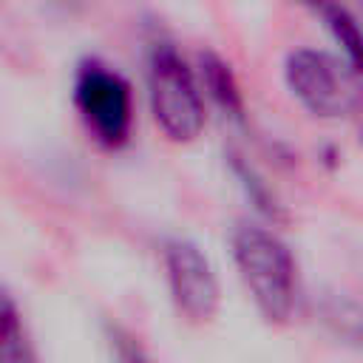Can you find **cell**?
<instances>
[{"label": "cell", "instance_id": "obj_5", "mask_svg": "<svg viewBox=\"0 0 363 363\" xmlns=\"http://www.w3.org/2000/svg\"><path fill=\"white\" fill-rule=\"evenodd\" d=\"M164 275L173 306L190 323H207L218 309V278L204 250L187 238L164 244Z\"/></svg>", "mask_w": 363, "mask_h": 363}, {"label": "cell", "instance_id": "obj_7", "mask_svg": "<svg viewBox=\"0 0 363 363\" xmlns=\"http://www.w3.org/2000/svg\"><path fill=\"white\" fill-rule=\"evenodd\" d=\"M0 363H34V352L14 298L0 286Z\"/></svg>", "mask_w": 363, "mask_h": 363}, {"label": "cell", "instance_id": "obj_3", "mask_svg": "<svg viewBox=\"0 0 363 363\" xmlns=\"http://www.w3.org/2000/svg\"><path fill=\"white\" fill-rule=\"evenodd\" d=\"M289 94L320 119L352 113L357 102V68L320 48H295L284 62Z\"/></svg>", "mask_w": 363, "mask_h": 363}, {"label": "cell", "instance_id": "obj_6", "mask_svg": "<svg viewBox=\"0 0 363 363\" xmlns=\"http://www.w3.org/2000/svg\"><path fill=\"white\" fill-rule=\"evenodd\" d=\"M199 77H201V91L210 94V99L233 119H241L244 116V96H241V88H238V79L230 68V62H224L218 54L213 51H204L199 57Z\"/></svg>", "mask_w": 363, "mask_h": 363}, {"label": "cell", "instance_id": "obj_1", "mask_svg": "<svg viewBox=\"0 0 363 363\" xmlns=\"http://www.w3.org/2000/svg\"><path fill=\"white\" fill-rule=\"evenodd\" d=\"M233 261L267 323H286L298 303V267L289 247L267 227L241 224L233 233Z\"/></svg>", "mask_w": 363, "mask_h": 363}, {"label": "cell", "instance_id": "obj_9", "mask_svg": "<svg viewBox=\"0 0 363 363\" xmlns=\"http://www.w3.org/2000/svg\"><path fill=\"white\" fill-rule=\"evenodd\" d=\"M116 357H119V363H150L147 354L142 352V346L128 335H116Z\"/></svg>", "mask_w": 363, "mask_h": 363}, {"label": "cell", "instance_id": "obj_8", "mask_svg": "<svg viewBox=\"0 0 363 363\" xmlns=\"http://www.w3.org/2000/svg\"><path fill=\"white\" fill-rule=\"evenodd\" d=\"M315 11L323 17L326 28L332 31L335 43L340 45L343 60H346L352 68H357V65H360V34H357V23H354V17L349 14V9H346L340 0H320V3L315 6Z\"/></svg>", "mask_w": 363, "mask_h": 363}, {"label": "cell", "instance_id": "obj_4", "mask_svg": "<svg viewBox=\"0 0 363 363\" xmlns=\"http://www.w3.org/2000/svg\"><path fill=\"white\" fill-rule=\"evenodd\" d=\"M74 105L102 147H122L133 125V96L128 79L99 60H85L74 77Z\"/></svg>", "mask_w": 363, "mask_h": 363}, {"label": "cell", "instance_id": "obj_10", "mask_svg": "<svg viewBox=\"0 0 363 363\" xmlns=\"http://www.w3.org/2000/svg\"><path fill=\"white\" fill-rule=\"evenodd\" d=\"M301 3H306V6H312V9H315V6L320 3V0H301Z\"/></svg>", "mask_w": 363, "mask_h": 363}, {"label": "cell", "instance_id": "obj_2", "mask_svg": "<svg viewBox=\"0 0 363 363\" xmlns=\"http://www.w3.org/2000/svg\"><path fill=\"white\" fill-rule=\"evenodd\" d=\"M147 102L153 122L170 142H193L204 130V96L193 68L170 43H156L147 57Z\"/></svg>", "mask_w": 363, "mask_h": 363}]
</instances>
